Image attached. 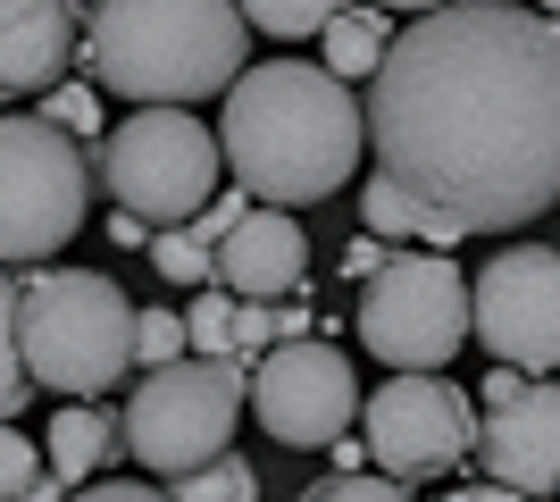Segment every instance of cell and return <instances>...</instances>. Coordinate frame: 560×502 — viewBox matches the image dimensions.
<instances>
[{
  "label": "cell",
  "mask_w": 560,
  "mask_h": 502,
  "mask_svg": "<svg viewBox=\"0 0 560 502\" xmlns=\"http://www.w3.org/2000/svg\"><path fill=\"white\" fill-rule=\"evenodd\" d=\"M544 17H560V0H544Z\"/></svg>",
  "instance_id": "33"
},
{
  "label": "cell",
  "mask_w": 560,
  "mask_h": 502,
  "mask_svg": "<svg viewBox=\"0 0 560 502\" xmlns=\"http://www.w3.org/2000/svg\"><path fill=\"white\" fill-rule=\"evenodd\" d=\"M218 135L185 109H142V118L109 126L93 143V176L109 185V201L142 226H176V218H201L218 192Z\"/></svg>",
  "instance_id": "7"
},
{
  "label": "cell",
  "mask_w": 560,
  "mask_h": 502,
  "mask_svg": "<svg viewBox=\"0 0 560 502\" xmlns=\"http://www.w3.org/2000/svg\"><path fill=\"white\" fill-rule=\"evenodd\" d=\"M552 494H560V486H552Z\"/></svg>",
  "instance_id": "34"
},
{
  "label": "cell",
  "mask_w": 560,
  "mask_h": 502,
  "mask_svg": "<svg viewBox=\"0 0 560 502\" xmlns=\"http://www.w3.org/2000/svg\"><path fill=\"white\" fill-rule=\"evenodd\" d=\"M302 502H410V494H401V478H385V469H335V478H318Z\"/></svg>",
  "instance_id": "24"
},
{
  "label": "cell",
  "mask_w": 560,
  "mask_h": 502,
  "mask_svg": "<svg viewBox=\"0 0 560 502\" xmlns=\"http://www.w3.org/2000/svg\"><path fill=\"white\" fill-rule=\"evenodd\" d=\"M360 218H369L376 243H394V235H419V243H427V210L410 201V192H394L385 176H376V185H360Z\"/></svg>",
  "instance_id": "22"
},
{
  "label": "cell",
  "mask_w": 560,
  "mask_h": 502,
  "mask_svg": "<svg viewBox=\"0 0 560 502\" xmlns=\"http://www.w3.org/2000/svg\"><path fill=\"white\" fill-rule=\"evenodd\" d=\"M468 460L511 494H552L560 486V385L552 377H518L493 369L486 402H477V444Z\"/></svg>",
  "instance_id": "12"
},
{
  "label": "cell",
  "mask_w": 560,
  "mask_h": 502,
  "mask_svg": "<svg viewBox=\"0 0 560 502\" xmlns=\"http://www.w3.org/2000/svg\"><path fill=\"white\" fill-rule=\"evenodd\" d=\"M18 352L50 394H101L135 377V302L101 268H34L18 277Z\"/></svg>",
  "instance_id": "4"
},
{
  "label": "cell",
  "mask_w": 560,
  "mask_h": 502,
  "mask_svg": "<svg viewBox=\"0 0 560 502\" xmlns=\"http://www.w3.org/2000/svg\"><path fill=\"white\" fill-rule=\"evenodd\" d=\"M75 59L142 109H185L243 75V9L234 0H93Z\"/></svg>",
  "instance_id": "3"
},
{
  "label": "cell",
  "mask_w": 560,
  "mask_h": 502,
  "mask_svg": "<svg viewBox=\"0 0 560 502\" xmlns=\"http://www.w3.org/2000/svg\"><path fill=\"white\" fill-rule=\"evenodd\" d=\"M18 502H68V486H59V478H50V469H43V478L25 486V494H18Z\"/></svg>",
  "instance_id": "31"
},
{
  "label": "cell",
  "mask_w": 560,
  "mask_h": 502,
  "mask_svg": "<svg viewBox=\"0 0 560 502\" xmlns=\"http://www.w3.org/2000/svg\"><path fill=\"white\" fill-rule=\"evenodd\" d=\"M234 9H243V25L277 34V43H302V34H318L343 0H234Z\"/></svg>",
  "instance_id": "20"
},
{
  "label": "cell",
  "mask_w": 560,
  "mask_h": 502,
  "mask_svg": "<svg viewBox=\"0 0 560 502\" xmlns=\"http://www.w3.org/2000/svg\"><path fill=\"white\" fill-rule=\"evenodd\" d=\"M243 385H252V360H167V369H142L126 410H117V435L142 469L160 478H185L201 460L226 453L234 419H243Z\"/></svg>",
  "instance_id": "5"
},
{
  "label": "cell",
  "mask_w": 560,
  "mask_h": 502,
  "mask_svg": "<svg viewBox=\"0 0 560 502\" xmlns=\"http://www.w3.org/2000/svg\"><path fill=\"white\" fill-rule=\"evenodd\" d=\"M176 494L167 502H259V469L243 453H218V460H201V469H185V478H167Z\"/></svg>",
  "instance_id": "18"
},
{
  "label": "cell",
  "mask_w": 560,
  "mask_h": 502,
  "mask_svg": "<svg viewBox=\"0 0 560 502\" xmlns=\"http://www.w3.org/2000/svg\"><path fill=\"white\" fill-rule=\"evenodd\" d=\"M376 176L427 210V243L511 235L560 201V17L444 0L376 59Z\"/></svg>",
  "instance_id": "1"
},
{
  "label": "cell",
  "mask_w": 560,
  "mask_h": 502,
  "mask_svg": "<svg viewBox=\"0 0 560 502\" xmlns=\"http://www.w3.org/2000/svg\"><path fill=\"white\" fill-rule=\"evenodd\" d=\"M109 235L126 243V252H142V243H151V226H142V218H126V210H117V218H109Z\"/></svg>",
  "instance_id": "30"
},
{
  "label": "cell",
  "mask_w": 560,
  "mask_h": 502,
  "mask_svg": "<svg viewBox=\"0 0 560 502\" xmlns=\"http://www.w3.org/2000/svg\"><path fill=\"white\" fill-rule=\"evenodd\" d=\"M43 118L59 126V135H75L84 151L101 143V101L84 93V84H50V93H43Z\"/></svg>",
  "instance_id": "23"
},
{
  "label": "cell",
  "mask_w": 560,
  "mask_h": 502,
  "mask_svg": "<svg viewBox=\"0 0 560 502\" xmlns=\"http://www.w3.org/2000/svg\"><path fill=\"white\" fill-rule=\"evenodd\" d=\"M376 260H385V243H376V235H360V243L343 252V268H351V277H376Z\"/></svg>",
  "instance_id": "28"
},
{
  "label": "cell",
  "mask_w": 560,
  "mask_h": 502,
  "mask_svg": "<svg viewBox=\"0 0 560 502\" xmlns=\"http://www.w3.org/2000/svg\"><path fill=\"white\" fill-rule=\"evenodd\" d=\"M93 210V151L50 118H0V268H43Z\"/></svg>",
  "instance_id": "6"
},
{
  "label": "cell",
  "mask_w": 560,
  "mask_h": 502,
  "mask_svg": "<svg viewBox=\"0 0 560 502\" xmlns=\"http://www.w3.org/2000/svg\"><path fill=\"white\" fill-rule=\"evenodd\" d=\"M318 34H327V75H343V84L351 75H376V59L394 50V25H385V9H369V0H343Z\"/></svg>",
  "instance_id": "17"
},
{
  "label": "cell",
  "mask_w": 560,
  "mask_h": 502,
  "mask_svg": "<svg viewBox=\"0 0 560 502\" xmlns=\"http://www.w3.org/2000/svg\"><path fill=\"white\" fill-rule=\"evenodd\" d=\"M117 453H126V435H117V410H101V402H68L43 435V460L59 486H93Z\"/></svg>",
  "instance_id": "16"
},
{
  "label": "cell",
  "mask_w": 560,
  "mask_h": 502,
  "mask_svg": "<svg viewBox=\"0 0 560 502\" xmlns=\"http://www.w3.org/2000/svg\"><path fill=\"white\" fill-rule=\"evenodd\" d=\"M252 410L277 444L310 453V444H335L360 419V377L327 335H293V343H268L252 360Z\"/></svg>",
  "instance_id": "11"
},
{
  "label": "cell",
  "mask_w": 560,
  "mask_h": 502,
  "mask_svg": "<svg viewBox=\"0 0 560 502\" xmlns=\"http://www.w3.org/2000/svg\"><path fill=\"white\" fill-rule=\"evenodd\" d=\"M360 343H369L394 377L452 369L468 343V277L452 252H385L376 277H360Z\"/></svg>",
  "instance_id": "8"
},
{
  "label": "cell",
  "mask_w": 560,
  "mask_h": 502,
  "mask_svg": "<svg viewBox=\"0 0 560 502\" xmlns=\"http://www.w3.org/2000/svg\"><path fill=\"white\" fill-rule=\"evenodd\" d=\"M444 502H536V494H511V486H460V494H444Z\"/></svg>",
  "instance_id": "29"
},
{
  "label": "cell",
  "mask_w": 560,
  "mask_h": 502,
  "mask_svg": "<svg viewBox=\"0 0 560 502\" xmlns=\"http://www.w3.org/2000/svg\"><path fill=\"white\" fill-rule=\"evenodd\" d=\"M360 444L401 486L444 478L452 460H468V444H477V410H468L460 385H444V369H419V377H394L360 402Z\"/></svg>",
  "instance_id": "10"
},
{
  "label": "cell",
  "mask_w": 560,
  "mask_h": 502,
  "mask_svg": "<svg viewBox=\"0 0 560 502\" xmlns=\"http://www.w3.org/2000/svg\"><path fill=\"white\" fill-rule=\"evenodd\" d=\"M34 478H43V444H25L18 419H0V502H18Z\"/></svg>",
  "instance_id": "26"
},
{
  "label": "cell",
  "mask_w": 560,
  "mask_h": 502,
  "mask_svg": "<svg viewBox=\"0 0 560 502\" xmlns=\"http://www.w3.org/2000/svg\"><path fill=\"white\" fill-rule=\"evenodd\" d=\"M468 335L493 352V369L552 377L560 369V252H544V243L493 252L468 285Z\"/></svg>",
  "instance_id": "9"
},
{
  "label": "cell",
  "mask_w": 560,
  "mask_h": 502,
  "mask_svg": "<svg viewBox=\"0 0 560 502\" xmlns=\"http://www.w3.org/2000/svg\"><path fill=\"white\" fill-rule=\"evenodd\" d=\"M218 109V151L234 185L268 210H318L327 192L351 185V167L369 151V118L343 93V75L310 59H259L226 84Z\"/></svg>",
  "instance_id": "2"
},
{
  "label": "cell",
  "mask_w": 560,
  "mask_h": 502,
  "mask_svg": "<svg viewBox=\"0 0 560 502\" xmlns=\"http://www.w3.org/2000/svg\"><path fill=\"white\" fill-rule=\"evenodd\" d=\"M68 502H167L160 486H135V478H93L84 494H68Z\"/></svg>",
  "instance_id": "27"
},
{
  "label": "cell",
  "mask_w": 560,
  "mask_h": 502,
  "mask_svg": "<svg viewBox=\"0 0 560 502\" xmlns=\"http://www.w3.org/2000/svg\"><path fill=\"white\" fill-rule=\"evenodd\" d=\"M234 311H243V302H234L226 285L201 293V302L185 311V352H201V360H234Z\"/></svg>",
  "instance_id": "21"
},
{
  "label": "cell",
  "mask_w": 560,
  "mask_h": 502,
  "mask_svg": "<svg viewBox=\"0 0 560 502\" xmlns=\"http://www.w3.org/2000/svg\"><path fill=\"white\" fill-rule=\"evenodd\" d=\"M34 402V377H25V352H18V277L0 268V419H18Z\"/></svg>",
  "instance_id": "19"
},
{
  "label": "cell",
  "mask_w": 560,
  "mask_h": 502,
  "mask_svg": "<svg viewBox=\"0 0 560 502\" xmlns=\"http://www.w3.org/2000/svg\"><path fill=\"white\" fill-rule=\"evenodd\" d=\"M84 50V9L75 0H0V101L50 93Z\"/></svg>",
  "instance_id": "14"
},
{
  "label": "cell",
  "mask_w": 560,
  "mask_h": 502,
  "mask_svg": "<svg viewBox=\"0 0 560 502\" xmlns=\"http://www.w3.org/2000/svg\"><path fill=\"white\" fill-rule=\"evenodd\" d=\"M310 277V243H302V218L293 210H243L218 235V285L234 302H284V293H302Z\"/></svg>",
  "instance_id": "13"
},
{
  "label": "cell",
  "mask_w": 560,
  "mask_h": 502,
  "mask_svg": "<svg viewBox=\"0 0 560 502\" xmlns=\"http://www.w3.org/2000/svg\"><path fill=\"white\" fill-rule=\"evenodd\" d=\"M243 210H252V192H243V185H218L210 210H201V218H176V226H151L142 252H151V268H160L167 285H210V277H218V235H226Z\"/></svg>",
  "instance_id": "15"
},
{
  "label": "cell",
  "mask_w": 560,
  "mask_h": 502,
  "mask_svg": "<svg viewBox=\"0 0 560 502\" xmlns=\"http://www.w3.org/2000/svg\"><path fill=\"white\" fill-rule=\"evenodd\" d=\"M369 9H410V17H427V9H444V0H369Z\"/></svg>",
  "instance_id": "32"
},
{
  "label": "cell",
  "mask_w": 560,
  "mask_h": 502,
  "mask_svg": "<svg viewBox=\"0 0 560 502\" xmlns=\"http://www.w3.org/2000/svg\"><path fill=\"white\" fill-rule=\"evenodd\" d=\"M185 360V318L176 311H135V369H167Z\"/></svg>",
  "instance_id": "25"
}]
</instances>
